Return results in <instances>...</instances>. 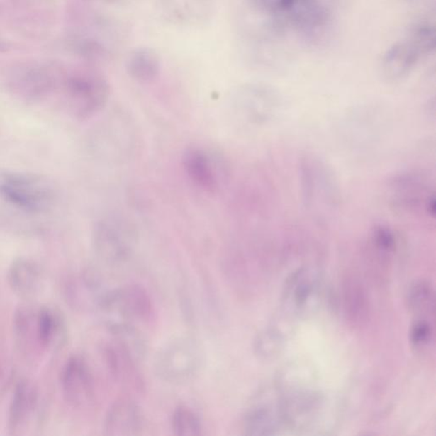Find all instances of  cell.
Instances as JSON below:
<instances>
[{
  "label": "cell",
  "mask_w": 436,
  "mask_h": 436,
  "mask_svg": "<svg viewBox=\"0 0 436 436\" xmlns=\"http://www.w3.org/2000/svg\"><path fill=\"white\" fill-rule=\"evenodd\" d=\"M205 350L193 336H181L167 342L156 353L154 371L164 383L183 385L200 375L205 363Z\"/></svg>",
  "instance_id": "obj_1"
},
{
  "label": "cell",
  "mask_w": 436,
  "mask_h": 436,
  "mask_svg": "<svg viewBox=\"0 0 436 436\" xmlns=\"http://www.w3.org/2000/svg\"><path fill=\"white\" fill-rule=\"evenodd\" d=\"M300 181L304 204L320 220L337 213L341 202L337 180L328 164L315 156L308 155L300 164Z\"/></svg>",
  "instance_id": "obj_2"
},
{
  "label": "cell",
  "mask_w": 436,
  "mask_h": 436,
  "mask_svg": "<svg viewBox=\"0 0 436 436\" xmlns=\"http://www.w3.org/2000/svg\"><path fill=\"white\" fill-rule=\"evenodd\" d=\"M108 330L149 323L154 315L153 302L139 285H126L106 291L96 311Z\"/></svg>",
  "instance_id": "obj_3"
},
{
  "label": "cell",
  "mask_w": 436,
  "mask_h": 436,
  "mask_svg": "<svg viewBox=\"0 0 436 436\" xmlns=\"http://www.w3.org/2000/svg\"><path fill=\"white\" fill-rule=\"evenodd\" d=\"M0 197L19 209L41 213L53 204L55 189L43 177L0 171Z\"/></svg>",
  "instance_id": "obj_4"
},
{
  "label": "cell",
  "mask_w": 436,
  "mask_h": 436,
  "mask_svg": "<svg viewBox=\"0 0 436 436\" xmlns=\"http://www.w3.org/2000/svg\"><path fill=\"white\" fill-rule=\"evenodd\" d=\"M67 335L65 316L54 306L31 307L22 328L23 340L28 349H60L65 345Z\"/></svg>",
  "instance_id": "obj_5"
},
{
  "label": "cell",
  "mask_w": 436,
  "mask_h": 436,
  "mask_svg": "<svg viewBox=\"0 0 436 436\" xmlns=\"http://www.w3.org/2000/svg\"><path fill=\"white\" fill-rule=\"evenodd\" d=\"M389 197L397 209L410 213L423 211L435 217V191L421 175L405 173L393 177L389 184Z\"/></svg>",
  "instance_id": "obj_6"
},
{
  "label": "cell",
  "mask_w": 436,
  "mask_h": 436,
  "mask_svg": "<svg viewBox=\"0 0 436 436\" xmlns=\"http://www.w3.org/2000/svg\"><path fill=\"white\" fill-rule=\"evenodd\" d=\"M61 386L67 402L75 408H84L94 402L96 385L91 367L86 359L74 355L63 367Z\"/></svg>",
  "instance_id": "obj_7"
},
{
  "label": "cell",
  "mask_w": 436,
  "mask_h": 436,
  "mask_svg": "<svg viewBox=\"0 0 436 436\" xmlns=\"http://www.w3.org/2000/svg\"><path fill=\"white\" fill-rule=\"evenodd\" d=\"M135 239L128 228L116 223H103L97 228L95 247L101 259L110 265L125 262L133 252Z\"/></svg>",
  "instance_id": "obj_8"
},
{
  "label": "cell",
  "mask_w": 436,
  "mask_h": 436,
  "mask_svg": "<svg viewBox=\"0 0 436 436\" xmlns=\"http://www.w3.org/2000/svg\"><path fill=\"white\" fill-rule=\"evenodd\" d=\"M104 357L110 375L116 383L131 391L141 393L145 386L139 371L140 362L114 340L104 348Z\"/></svg>",
  "instance_id": "obj_9"
},
{
  "label": "cell",
  "mask_w": 436,
  "mask_h": 436,
  "mask_svg": "<svg viewBox=\"0 0 436 436\" xmlns=\"http://www.w3.org/2000/svg\"><path fill=\"white\" fill-rule=\"evenodd\" d=\"M145 419L142 410L129 397L114 401L106 414L104 431L108 436H137L142 433Z\"/></svg>",
  "instance_id": "obj_10"
},
{
  "label": "cell",
  "mask_w": 436,
  "mask_h": 436,
  "mask_svg": "<svg viewBox=\"0 0 436 436\" xmlns=\"http://www.w3.org/2000/svg\"><path fill=\"white\" fill-rule=\"evenodd\" d=\"M320 291L318 274L310 269H298L288 279L284 301L291 310L300 314L318 301Z\"/></svg>",
  "instance_id": "obj_11"
},
{
  "label": "cell",
  "mask_w": 436,
  "mask_h": 436,
  "mask_svg": "<svg viewBox=\"0 0 436 436\" xmlns=\"http://www.w3.org/2000/svg\"><path fill=\"white\" fill-rule=\"evenodd\" d=\"M39 393L32 382L21 381L16 385L8 413V429L16 435L27 427L35 414Z\"/></svg>",
  "instance_id": "obj_12"
},
{
  "label": "cell",
  "mask_w": 436,
  "mask_h": 436,
  "mask_svg": "<svg viewBox=\"0 0 436 436\" xmlns=\"http://www.w3.org/2000/svg\"><path fill=\"white\" fill-rule=\"evenodd\" d=\"M44 279L40 266L28 258H18L12 262L7 273L11 290L23 298H31L39 294Z\"/></svg>",
  "instance_id": "obj_13"
},
{
  "label": "cell",
  "mask_w": 436,
  "mask_h": 436,
  "mask_svg": "<svg viewBox=\"0 0 436 436\" xmlns=\"http://www.w3.org/2000/svg\"><path fill=\"white\" fill-rule=\"evenodd\" d=\"M108 289L103 277L94 270L84 271L76 276L69 291L71 301L84 311H96L101 298Z\"/></svg>",
  "instance_id": "obj_14"
},
{
  "label": "cell",
  "mask_w": 436,
  "mask_h": 436,
  "mask_svg": "<svg viewBox=\"0 0 436 436\" xmlns=\"http://www.w3.org/2000/svg\"><path fill=\"white\" fill-rule=\"evenodd\" d=\"M183 163L190 180L199 188L207 192H214L217 189V175L205 151L198 147H190L184 153Z\"/></svg>",
  "instance_id": "obj_15"
},
{
  "label": "cell",
  "mask_w": 436,
  "mask_h": 436,
  "mask_svg": "<svg viewBox=\"0 0 436 436\" xmlns=\"http://www.w3.org/2000/svg\"><path fill=\"white\" fill-rule=\"evenodd\" d=\"M398 44L389 50L383 62V72L389 80H399L410 73L418 59V40Z\"/></svg>",
  "instance_id": "obj_16"
},
{
  "label": "cell",
  "mask_w": 436,
  "mask_h": 436,
  "mask_svg": "<svg viewBox=\"0 0 436 436\" xmlns=\"http://www.w3.org/2000/svg\"><path fill=\"white\" fill-rule=\"evenodd\" d=\"M408 303L410 311L418 315V318L435 319V291L430 283L425 281L415 282L410 287Z\"/></svg>",
  "instance_id": "obj_17"
},
{
  "label": "cell",
  "mask_w": 436,
  "mask_h": 436,
  "mask_svg": "<svg viewBox=\"0 0 436 436\" xmlns=\"http://www.w3.org/2000/svg\"><path fill=\"white\" fill-rule=\"evenodd\" d=\"M173 433L179 436H199L202 435V423L199 415L187 406H179L172 417Z\"/></svg>",
  "instance_id": "obj_18"
},
{
  "label": "cell",
  "mask_w": 436,
  "mask_h": 436,
  "mask_svg": "<svg viewBox=\"0 0 436 436\" xmlns=\"http://www.w3.org/2000/svg\"><path fill=\"white\" fill-rule=\"evenodd\" d=\"M434 319L418 318L414 320L410 330V340L415 348H427L434 341Z\"/></svg>",
  "instance_id": "obj_19"
},
{
  "label": "cell",
  "mask_w": 436,
  "mask_h": 436,
  "mask_svg": "<svg viewBox=\"0 0 436 436\" xmlns=\"http://www.w3.org/2000/svg\"><path fill=\"white\" fill-rule=\"evenodd\" d=\"M279 337L276 331L272 329L265 330L261 332L254 342V350L257 357L268 359L278 352Z\"/></svg>",
  "instance_id": "obj_20"
}]
</instances>
